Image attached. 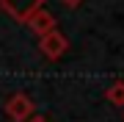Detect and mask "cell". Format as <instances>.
Wrapping results in <instances>:
<instances>
[{
	"label": "cell",
	"mask_w": 124,
	"mask_h": 122,
	"mask_svg": "<svg viewBox=\"0 0 124 122\" xmlns=\"http://www.w3.org/2000/svg\"><path fill=\"white\" fill-rule=\"evenodd\" d=\"M105 100L116 108H124V81H113L110 86L105 89Z\"/></svg>",
	"instance_id": "5"
},
{
	"label": "cell",
	"mask_w": 124,
	"mask_h": 122,
	"mask_svg": "<svg viewBox=\"0 0 124 122\" xmlns=\"http://www.w3.org/2000/svg\"><path fill=\"white\" fill-rule=\"evenodd\" d=\"M25 122H50V119H47V117H41V114H31Z\"/></svg>",
	"instance_id": "6"
},
{
	"label": "cell",
	"mask_w": 124,
	"mask_h": 122,
	"mask_svg": "<svg viewBox=\"0 0 124 122\" xmlns=\"http://www.w3.org/2000/svg\"><path fill=\"white\" fill-rule=\"evenodd\" d=\"M39 6H44V0H0V9L8 17H14L17 22H25Z\"/></svg>",
	"instance_id": "3"
},
{
	"label": "cell",
	"mask_w": 124,
	"mask_h": 122,
	"mask_svg": "<svg viewBox=\"0 0 124 122\" xmlns=\"http://www.w3.org/2000/svg\"><path fill=\"white\" fill-rule=\"evenodd\" d=\"M25 25L31 28V31L36 33V36H41V33L53 31V28H55L58 22H55V17H53V14H50V11L44 9V6H39V9H36V11L31 14V17L25 19Z\"/></svg>",
	"instance_id": "4"
},
{
	"label": "cell",
	"mask_w": 124,
	"mask_h": 122,
	"mask_svg": "<svg viewBox=\"0 0 124 122\" xmlns=\"http://www.w3.org/2000/svg\"><path fill=\"white\" fill-rule=\"evenodd\" d=\"M66 50H69V39L63 36L58 28H53V31H47V33H41V36H39V53L44 56L47 61L63 58Z\"/></svg>",
	"instance_id": "1"
},
{
	"label": "cell",
	"mask_w": 124,
	"mask_h": 122,
	"mask_svg": "<svg viewBox=\"0 0 124 122\" xmlns=\"http://www.w3.org/2000/svg\"><path fill=\"white\" fill-rule=\"evenodd\" d=\"M3 111H6V117H8L11 122H25L31 114H36V105H33L31 94H25V92H14V94L6 100Z\"/></svg>",
	"instance_id": "2"
},
{
	"label": "cell",
	"mask_w": 124,
	"mask_h": 122,
	"mask_svg": "<svg viewBox=\"0 0 124 122\" xmlns=\"http://www.w3.org/2000/svg\"><path fill=\"white\" fill-rule=\"evenodd\" d=\"M61 3H63V6H66V9H77V6H80V3H83V0H61Z\"/></svg>",
	"instance_id": "7"
}]
</instances>
